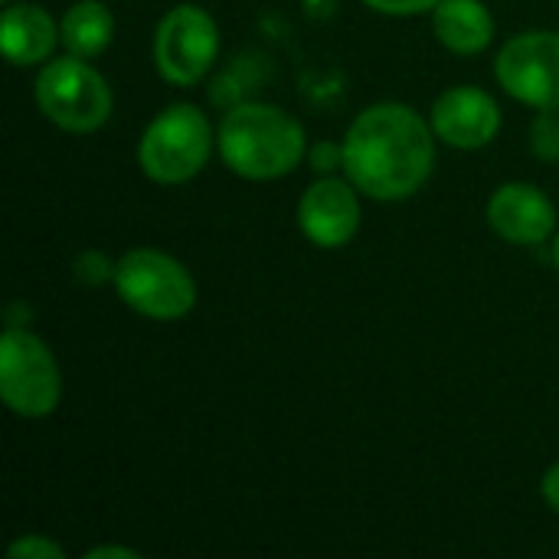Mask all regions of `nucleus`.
Segmentation results:
<instances>
[{
	"label": "nucleus",
	"instance_id": "obj_6",
	"mask_svg": "<svg viewBox=\"0 0 559 559\" xmlns=\"http://www.w3.org/2000/svg\"><path fill=\"white\" fill-rule=\"evenodd\" d=\"M0 396L20 419H46L62 400V370L49 344L10 324L0 337Z\"/></svg>",
	"mask_w": 559,
	"mask_h": 559
},
{
	"label": "nucleus",
	"instance_id": "obj_1",
	"mask_svg": "<svg viewBox=\"0 0 559 559\" xmlns=\"http://www.w3.org/2000/svg\"><path fill=\"white\" fill-rule=\"evenodd\" d=\"M432 124L403 102L364 108L344 134V177L370 200L400 203L426 187L436 167Z\"/></svg>",
	"mask_w": 559,
	"mask_h": 559
},
{
	"label": "nucleus",
	"instance_id": "obj_4",
	"mask_svg": "<svg viewBox=\"0 0 559 559\" xmlns=\"http://www.w3.org/2000/svg\"><path fill=\"white\" fill-rule=\"evenodd\" d=\"M118 298L141 318L180 321L197 308V282L190 269L164 249H128L111 272Z\"/></svg>",
	"mask_w": 559,
	"mask_h": 559
},
{
	"label": "nucleus",
	"instance_id": "obj_2",
	"mask_svg": "<svg viewBox=\"0 0 559 559\" xmlns=\"http://www.w3.org/2000/svg\"><path fill=\"white\" fill-rule=\"evenodd\" d=\"M223 164L242 180L288 177L308 154L305 128L295 115L269 102H246L223 115L216 128Z\"/></svg>",
	"mask_w": 559,
	"mask_h": 559
},
{
	"label": "nucleus",
	"instance_id": "obj_7",
	"mask_svg": "<svg viewBox=\"0 0 559 559\" xmlns=\"http://www.w3.org/2000/svg\"><path fill=\"white\" fill-rule=\"evenodd\" d=\"M219 56V26L200 3L170 7L154 29V69L170 85H197Z\"/></svg>",
	"mask_w": 559,
	"mask_h": 559
},
{
	"label": "nucleus",
	"instance_id": "obj_8",
	"mask_svg": "<svg viewBox=\"0 0 559 559\" xmlns=\"http://www.w3.org/2000/svg\"><path fill=\"white\" fill-rule=\"evenodd\" d=\"M498 85L537 108H559V33L557 29H527L511 36L495 59Z\"/></svg>",
	"mask_w": 559,
	"mask_h": 559
},
{
	"label": "nucleus",
	"instance_id": "obj_11",
	"mask_svg": "<svg viewBox=\"0 0 559 559\" xmlns=\"http://www.w3.org/2000/svg\"><path fill=\"white\" fill-rule=\"evenodd\" d=\"M488 226L511 246H540L557 233V206L537 187L524 180L501 183L488 200Z\"/></svg>",
	"mask_w": 559,
	"mask_h": 559
},
{
	"label": "nucleus",
	"instance_id": "obj_5",
	"mask_svg": "<svg viewBox=\"0 0 559 559\" xmlns=\"http://www.w3.org/2000/svg\"><path fill=\"white\" fill-rule=\"evenodd\" d=\"M36 105L46 121L69 134H92L98 131L115 108L111 85L105 75L79 56H56L39 66L33 82Z\"/></svg>",
	"mask_w": 559,
	"mask_h": 559
},
{
	"label": "nucleus",
	"instance_id": "obj_22",
	"mask_svg": "<svg viewBox=\"0 0 559 559\" xmlns=\"http://www.w3.org/2000/svg\"><path fill=\"white\" fill-rule=\"evenodd\" d=\"M3 3H13V0H3Z\"/></svg>",
	"mask_w": 559,
	"mask_h": 559
},
{
	"label": "nucleus",
	"instance_id": "obj_3",
	"mask_svg": "<svg viewBox=\"0 0 559 559\" xmlns=\"http://www.w3.org/2000/svg\"><path fill=\"white\" fill-rule=\"evenodd\" d=\"M216 147V131L193 102L167 105L138 141V164L147 180L177 187L193 180Z\"/></svg>",
	"mask_w": 559,
	"mask_h": 559
},
{
	"label": "nucleus",
	"instance_id": "obj_18",
	"mask_svg": "<svg viewBox=\"0 0 559 559\" xmlns=\"http://www.w3.org/2000/svg\"><path fill=\"white\" fill-rule=\"evenodd\" d=\"M311 167L318 170V174H331V170H337V167H344V144H334V141H318L314 147H311Z\"/></svg>",
	"mask_w": 559,
	"mask_h": 559
},
{
	"label": "nucleus",
	"instance_id": "obj_10",
	"mask_svg": "<svg viewBox=\"0 0 559 559\" xmlns=\"http://www.w3.org/2000/svg\"><path fill=\"white\" fill-rule=\"evenodd\" d=\"M429 124L442 144L455 151H478L498 138L501 108L495 95L478 85H452L432 102Z\"/></svg>",
	"mask_w": 559,
	"mask_h": 559
},
{
	"label": "nucleus",
	"instance_id": "obj_13",
	"mask_svg": "<svg viewBox=\"0 0 559 559\" xmlns=\"http://www.w3.org/2000/svg\"><path fill=\"white\" fill-rule=\"evenodd\" d=\"M432 29L455 56H478L495 39V16L481 0H442L432 10Z\"/></svg>",
	"mask_w": 559,
	"mask_h": 559
},
{
	"label": "nucleus",
	"instance_id": "obj_14",
	"mask_svg": "<svg viewBox=\"0 0 559 559\" xmlns=\"http://www.w3.org/2000/svg\"><path fill=\"white\" fill-rule=\"evenodd\" d=\"M59 33L69 56L95 59L115 39V16L102 0H75L59 20Z\"/></svg>",
	"mask_w": 559,
	"mask_h": 559
},
{
	"label": "nucleus",
	"instance_id": "obj_21",
	"mask_svg": "<svg viewBox=\"0 0 559 559\" xmlns=\"http://www.w3.org/2000/svg\"><path fill=\"white\" fill-rule=\"evenodd\" d=\"M554 265H557V272H559V233H557V239H554Z\"/></svg>",
	"mask_w": 559,
	"mask_h": 559
},
{
	"label": "nucleus",
	"instance_id": "obj_12",
	"mask_svg": "<svg viewBox=\"0 0 559 559\" xmlns=\"http://www.w3.org/2000/svg\"><path fill=\"white\" fill-rule=\"evenodd\" d=\"M0 43L13 66H43L62 43L59 23L39 3H7L0 16Z\"/></svg>",
	"mask_w": 559,
	"mask_h": 559
},
{
	"label": "nucleus",
	"instance_id": "obj_16",
	"mask_svg": "<svg viewBox=\"0 0 559 559\" xmlns=\"http://www.w3.org/2000/svg\"><path fill=\"white\" fill-rule=\"evenodd\" d=\"M10 559H66V550L46 534H26L7 547Z\"/></svg>",
	"mask_w": 559,
	"mask_h": 559
},
{
	"label": "nucleus",
	"instance_id": "obj_15",
	"mask_svg": "<svg viewBox=\"0 0 559 559\" xmlns=\"http://www.w3.org/2000/svg\"><path fill=\"white\" fill-rule=\"evenodd\" d=\"M531 151L547 160L557 164L559 160V108H547L534 118L531 124Z\"/></svg>",
	"mask_w": 559,
	"mask_h": 559
},
{
	"label": "nucleus",
	"instance_id": "obj_19",
	"mask_svg": "<svg viewBox=\"0 0 559 559\" xmlns=\"http://www.w3.org/2000/svg\"><path fill=\"white\" fill-rule=\"evenodd\" d=\"M540 498H544V504L559 514V462H554L547 472H544V478H540Z\"/></svg>",
	"mask_w": 559,
	"mask_h": 559
},
{
	"label": "nucleus",
	"instance_id": "obj_17",
	"mask_svg": "<svg viewBox=\"0 0 559 559\" xmlns=\"http://www.w3.org/2000/svg\"><path fill=\"white\" fill-rule=\"evenodd\" d=\"M364 3L383 16H416V13H432L442 0H364Z\"/></svg>",
	"mask_w": 559,
	"mask_h": 559
},
{
	"label": "nucleus",
	"instance_id": "obj_9",
	"mask_svg": "<svg viewBox=\"0 0 559 559\" xmlns=\"http://www.w3.org/2000/svg\"><path fill=\"white\" fill-rule=\"evenodd\" d=\"M360 197L364 193L347 177L324 174L314 180L298 203V226L305 239L318 249H344L360 233Z\"/></svg>",
	"mask_w": 559,
	"mask_h": 559
},
{
	"label": "nucleus",
	"instance_id": "obj_20",
	"mask_svg": "<svg viewBox=\"0 0 559 559\" xmlns=\"http://www.w3.org/2000/svg\"><path fill=\"white\" fill-rule=\"evenodd\" d=\"M141 554L131 550V547H115V544H102V547H92L85 559H138Z\"/></svg>",
	"mask_w": 559,
	"mask_h": 559
}]
</instances>
